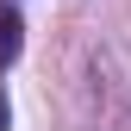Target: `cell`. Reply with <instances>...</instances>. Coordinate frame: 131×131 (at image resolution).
Returning a JSON list of instances; mask_svg holds the SVG:
<instances>
[{
	"instance_id": "1",
	"label": "cell",
	"mask_w": 131,
	"mask_h": 131,
	"mask_svg": "<svg viewBox=\"0 0 131 131\" xmlns=\"http://www.w3.org/2000/svg\"><path fill=\"white\" fill-rule=\"evenodd\" d=\"M19 44H25L19 13H13V6H0V69H6V62H19Z\"/></svg>"
},
{
	"instance_id": "2",
	"label": "cell",
	"mask_w": 131,
	"mask_h": 131,
	"mask_svg": "<svg viewBox=\"0 0 131 131\" xmlns=\"http://www.w3.org/2000/svg\"><path fill=\"white\" fill-rule=\"evenodd\" d=\"M6 119H13V106H6V94H0V131H6Z\"/></svg>"
}]
</instances>
